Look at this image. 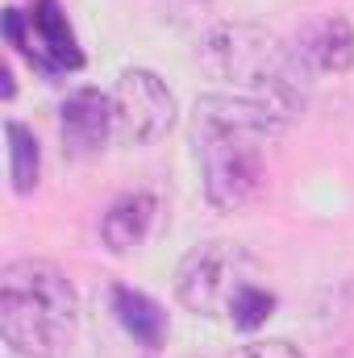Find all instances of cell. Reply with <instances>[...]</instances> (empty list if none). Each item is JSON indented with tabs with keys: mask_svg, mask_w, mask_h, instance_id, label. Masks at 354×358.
<instances>
[{
	"mask_svg": "<svg viewBox=\"0 0 354 358\" xmlns=\"http://www.w3.org/2000/svg\"><path fill=\"white\" fill-rule=\"evenodd\" d=\"M271 317H275V296L267 292L259 279L246 283V287L234 296V304H229V321H234V329H242V334H250V329L267 325Z\"/></svg>",
	"mask_w": 354,
	"mask_h": 358,
	"instance_id": "12",
	"label": "cell"
},
{
	"mask_svg": "<svg viewBox=\"0 0 354 358\" xmlns=\"http://www.w3.org/2000/svg\"><path fill=\"white\" fill-rule=\"evenodd\" d=\"M108 300H113V317H117V325H121L138 346L159 350V346L167 342V313H163V304H159L155 296L117 283V287L108 292Z\"/></svg>",
	"mask_w": 354,
	"mask_h": 358,
	"instance_id": "9",
	"label": "cell"
},
{
	"mask_svg": "<svg viewBox=\"0 0 354 358\" xmlns=\"http://www.w3.org/2000/svg\"><path fill=\"white\" fill-rule=\"evenodd\" d=\"M292 113L259 100V96H229L208 92L192 108V146L204 179V200L217 213H238L255 200L267 171V142L288 129Z\"/></svg>",
	"mask_w": 354,
	"mask_h": 358,
	"instance_id": "1",
	"label": "cell"
},
{
	"mask_svg": "<svg viewBox=\"0 0 354 358\" xmlns=\"http://www.w3.org/2000/svg\"><path fill=\"white\" fill-rule=\"evenodd\" d=\"M309 71H325V76H346L354 67V25L346 17H325L304 46H296Z\"/></svg>",
	"mask_w": 354,
	"mask_h": 358,
	"instance_id": "10",
	"label": "cell"
},
{
	"mask_svg": "<svg viewBox=\"0 0 354 358\" xmlns=\"http://www.w3.org/2000/svg\"><path fill=\"white\" fill-rule=\"evenodd\" d=\"M108 96H113V138L121 146H150L176 125V92L150 67H125Z\"/></svg>",
	"mask_w": 354,
	"mask_h": 358,
	"instance_id": "6",
	"label": "cell"
},
{
	"mask_svg": "<svg viewBox=\"0 0 354 358\" xmlns=\"http://www.w3.org/2000/svg\"><path fill=\"white\" fill-rule=\"evenodd\" d=\"M200 67L208 80L229 84L238 96H259L292 117L304 104L309 67L296 46L255 21H217L200 38Z\"/></svg>",
	"mask_w": 354,
	"mask_h": 358,
	"instance_id": "3",
	"label": "cell"
},
{
	"mask_svg": "<svg viewBox=\"0 0 354 358\" xmlns=\"http://www.w3.org/2000/svg\"><path fill=\"white\" fill-rule=\"evenodd\" d=\"M59 138L71 159H92L113 138V96L100 88H76L59 104Z\"/></svg>",
	"mask_w": 354,
	"mask_h": 358,
	"instance_id": "7",
	"label": "cell"
},
{
	"mask_svg": "<svg viewBox=\"0 0 354 358\" xmlns=\"http://www.w3.org/2000/svg\"><path fill=\"white\" fill-rule=\"evenodd\" d=\"M4 38L17 46L42 76H63L84 67V50L59 0H34L29 13L4 8Z\"/></svg>",
	"mask_w": 354,
	"mask_h": 358,
	"instance_id": "5",
	"label": "cell"
},
{
	"mask_svg": "<svg viewBox=\"0 0 354 358\" xmlns=\"http://www.w3.org/2000/svg\"><path fill=\"white\" fill-rule=\"evenodd\" d=\"M155 213H159V200L150 192H125L108 204V213L100 217V242L104 250L113 255H129L146 242L150 225H155Z\"/></svg>",
	"mask_w": 354,
	"mask_h": 358,
	"instance_id": "8",
	"label": "cell"
},
{
	"mask_svg": "<svg viewBox=\"0 0 354 358\" xmlns=\"http://www.w3.org/2000/svg\"><path fill=\"white\" fill-rule=\"evenodd\" d=\"M80 296L46 259H13L0 271V338L21 358H63L76 342Z\"/></svg>",
	"mask_w": 354,
	"mask_h": 358,
	"instance_id": "2",
	"label": "cell"
},
{
	"mask_svg": "<svg viewBox=\"0 0 354 358\" xmlns=\"http://www.w3.org/2000/svg\"><path fill=\"white\" fill-rule=\"evenodd\" d=\"M4 138H8V179L17 196H29L42 179V146L34 138V129H25L21 121H4Z\"/></svg>",
	"mask_w": 354,
	"mask_h": 358,
	"instance_id": "11",
	"label": "cell"
},
{
	"mask_svg": "<svg viewBox=\"0 0 354 358\" xmlns=\"http://www.w3.org/2000/svg\"><path fill=\"white\" fill-rule=\"evenodd\" d=\"M200 4H204V0H200Z\"/></svg>",
	"mask_w": 354,
	"mask_h": 358,
	"instance_id": "14",
	"label": "cell"
},
{
	"mask_svg": "<svg viewBox=\"0 0 354 358\" xmlns=\"http://www.w3.org/2000/svg\"><path fill=\"white\" fill-rule=\"evenodd\" d=\"M259 279V263L246 246L213 238L192 246L176 267V300L196 317H229L234 296Z\"/></svg>",
	"mask_w": 354,
	"mask_h": 358,
	"instance_id": "4",
	"label": "cell"
},
{
	"mask_svg": "<svg viewBox=\"0 0 354 358\" xmlns=\"http://www.w3.org/2000/svg\"><path fill=\"white\" fill-rule=\"evenodd\" d=\"M225 358H304V355L288 338H263V342H246V346L229 350Z\"/></svg>",
	"mask_w": 354,
	"mask_h": 358,
	"instance_id": "13",
	"label": "cell"
}]
</instances>
